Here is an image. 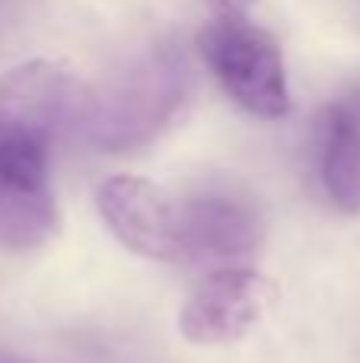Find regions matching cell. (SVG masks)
<instances>
[{
  "mask_svg": "<svg viewBox=\"0 0 360 363\" xmlns=\"http://www.w3.org/2000/svg\"><path fill=\"white\" fill-rule=\"evenodd\" d=\"M348 102H351V106H354V108H357V115H360V86L354 89V96H351V99H348Z\"/></svg>",
  "mask_w": 360,
  "mask_h": 363,
  "instance_id": "30bf717a",
  "label": "cell"
},
{
  "mask_svg": "<svg viewBox=\"0 0 360 363\" xmlns=\"http://www.w3.org/2000/svg\"><path fill=\"white\" fill-rule=\"evenodd\" d=\"M182 262H233L261 245L265 223L249 201L227 191H204L179 204Z\"/></svg>",
  "mask_w": 360,
  "mask_h": 363,
  "instance_id": "8992f818",
  "label": "cell"
},
{
  "mask_svg": "<svg viewBox=\"0 0 360 363\" xmlns=\"http://www.w3.org/2000/svg\"><path fill=\"white\" fill-rule=\"evenodd\" d=\"M316 169L332 204L342 213H360V115L348 99L319 115Z\"/></svg>",
  "mask_w": 360,
  "mask_h": 363,
  "instance_id": "52a82bcc",
  "label": "cell"
},
{
  "mask_svg": "<svg viewBox=\"0 0 360 363\" xmlns=\"http://www.w3.org/2000/svg\"><path fill=\"white\" fill-rule=\"evenodd\" d=\"M57 230V207L51 191H19L0 185V245L32 249Z\"/></svg>",
  "mask_w": 360,
  "mask_h": 363,
  "instance_id": "ba28073f",
  "label": "cell"
},
{
  "mask_svg": "<svg viewBox=\"0 0 360 363\" xmlns=\"http://www.w3.org/2000/svg\"><path fill=\"white\" fill-rule=\"evenodd\" d=\"M214 10V16H246L255 0H204Z\"/></svg>",
  "mask_w": 360,
  "mask_h": 363,
  "instance_id": "9c48e42d",
  "label": "cell"
},
{
  "mask_svg": "<svg viewBox=\"0 0 360 363\" xmlns=\"http://www.w3.org/2000/svg\"><path fill=\"white\" fill-rule=\"evenodd\" d=\"M274 296V281L255 268L210 271L179 309V335L195 347L233 345L265 319Z\"/></svg>",
  "mask_w": 360,
  "mask_h": 363,
  "instance_id": "277c9868",
  "label": "cell"
},
{
  "mask_svg": "<svg viewBox=\"0 0 360 363\" xmlns=\"http://www.w3.org/2000/svg\"><path fill=\"white\" fill-rule=\"evenodd\" d=\"M191 67L182 51L157 48L83 96L80 125L89 144L106 153H131L157 140L185 106Z\"/></svg>",
  "mask_w": 360,
  "mask_h": 363,
  "instance_id": "7a4b0ae2",
  "label": "cell"
},
{
  "mask_svg": "<svg viewBox=\"0 0 360 363\" xmlns=\"http://www.w3.org/2000/svg\"><path fill=\"white\" fill-rule=\"evenodd\" d=\"M96 207L128 252L150 262H182L179 204L150 179H106L96 188Z\"/></svg>",
  "mask_w": 360,
  "mask_h": 363,
  "instance_id": "5b68a950",
  "label": "cell"
},
{
  "mask_svg": "<svg viewBox=\"0 0 360 363\" xmlns=\"http://www.w3.org/2000/svg\"><path fill=\"white\" fill-rule=\"evenodd\" d=\"M198 55L223 93L255 118H284L291 86L281 45L249 16H214L195 35Z\"/></svg>",
  "mask_w": 360,
  "mask_h": 363,
  "instance_id": "3957f363",
  "label": "cell"
},
{
  "mask_svg": "<svg viewBox=\"0 0 360 363\" xmlns=\"http://www.w3.org/2000/svg\"><path fill=\"white\" fill-rule=\"evenodd\" d=\"M80 102L74 74L57 61L38 57L0 77V185L51 191V147Z\"/></svg>",
  "mask_w": 360,
  "mask_h": 363,
  "instance_id": "6da1fadb",
  "label": "cell"
}]
</instances>
